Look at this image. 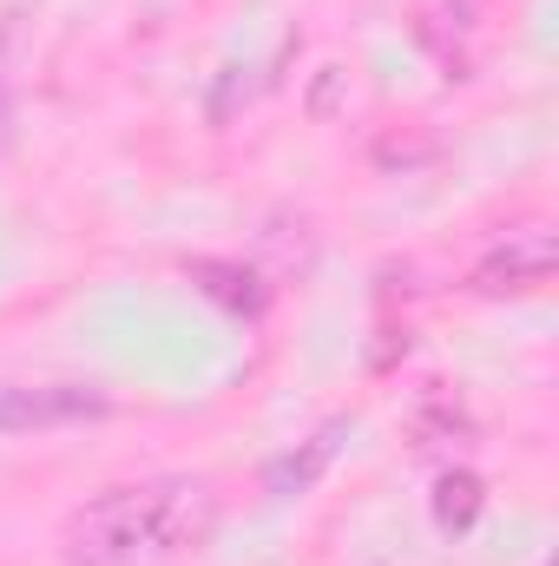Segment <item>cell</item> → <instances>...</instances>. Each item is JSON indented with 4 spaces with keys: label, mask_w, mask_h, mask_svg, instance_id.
Masks as SVG:
<instances>
[{
    "label": "cell",
    "mask_w": 559,
    "mask_h": 566,
    "mask_svg": "<svg viewBox=\"0 0 559 566\" xmlns=\"http://www.w3.org/2000/svg\"><path fill=\"white\" fill-rule=\"evenodd\" d=\"M218 527V488L204 474H165L126 481L93 501H80L60 521V560L66 566H165L184 547H204Z\"/></svg>",
    "instance_id": "6da1fadb"
},
{
    "label": "cell",
    "mask_w": 559,
    "mask_h": 566,
    "mask_svg": "<svg viewBox=\"0 0 559 566\" xmlns=\"http://www.w3.org/2000/svg\"><path fill=\"white\" fill-rule=\"evenodd\" d=\"M547 277H553V231L534 218V224L500 231V238L474 258L467 290H474V296H527V290H540Z\"/></svg>",
    "instance_id": "7a4b0ae2"
},
{
    "label": "cell",
    "mask_w": 559,
    "mask_h": 566,
    "mask_svg": "<svg viewBox=\"0 0 559 566\" xmlns=\"http://www.w3.org/2000/svg\"><path fill=\"white\" fill-rule=\"evenodd\" d=\"M106 409H113V396L93 389V382H20V389H0V434L99 422Z\"/></svg>",
    "instance_id": "3957f363"
},
{
    "label": "cell",
    "mask_w": 559,
    "mask_h": 566,
    "mask_svg": "<svg viewBox=\"0 0 559 566\" xmlns=\"http://www.w3.org/2000/svg\"><path fill=\"white\" fill-rule=\"evenodd\" d=\"M487 7L494 0H409V33L447 80H461L474 66V46L487 33Z\"/></svg>",
    "instance_id": "277c9868"
},
{
    "label": "cell",
    "mask_w": 559,
    "mask_h": 566,
    "mask_svg": "<svg viewBox=\"0 0 559 566\" xmlns=\"http://www.w3.org/2000/svg\"><path fill=\"white\" fill-rule=\"evenodd\" d=\"M481 507H487V488H481L474 468H447V474L434 481V527H441V534H467V527L481 521Z\"/></svg>",
    "instance_id": "5b68a950"
},
{
    "label": "cell",
    "mask_w": 559,
    "mask_h": 566,
    "mask_svg": "<svg viewBox=\"0 0 559 566\" xmlns=\"http://www.w3.org/2000/svg\"><path fill=\"white\" fill-rule=\"evenodd\" d=\"M191 277L204 283L224 310H238V316H257L264 310V290H257V271H244V264H224V258H198L191 264Z\"/></svg>",
    "instance_id": "8992f818"
},
{
    "label": "cell",
    "mask_w": 559,
    "mask_h": 566,
    "mask_svg": "<svg viewBox=\"0 0 559 566\" xmlns=\"http://www.w3.org/2000/svg\"><path fill=\"white\" fill-rule=\"evenodd\" d=\"M20 66H27V13H0V145L20 113Z\"/></svg>",
    "instance_id": "52a82bcc"
},
{
    "label": "cell",
    "mask_w": 559,
    "mask_h": 566,
    "mask_svg": "<svg viewBox=\"0 0 559 566\" xmlns=\"http://www.w3.org/2000/svg\"><path fill=\"white\" fill-rule=\"evenodd\" d=\"M329 454H336V428H323V434L303 448V461H296V454H289V461H277V468H271V481H277L283 494H296V488H309V474H316Z\"/></svg>",
    "instance_id": "ba28073f"
}]
</instances>
